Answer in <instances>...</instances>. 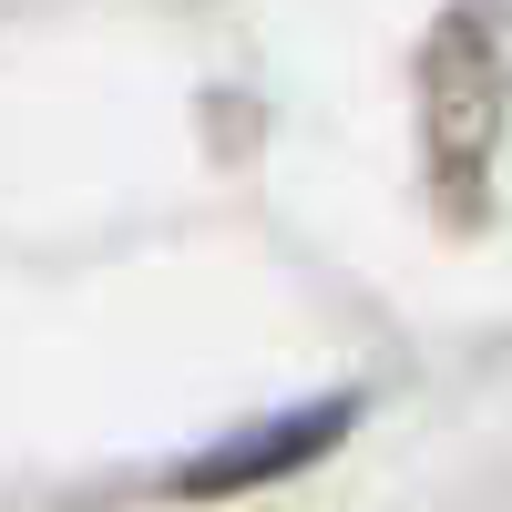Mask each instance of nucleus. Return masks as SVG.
Segmentation results:
<instances>
[{"mask_svg":"<svg viewBox=\"0 0 512 512\" xmlns=\"http://www.w3.org/2000/svg\"><path fill=\"white\" fill-rule=\"evenodd\" d=\"M349 431V400H328V410H297V420H277V431H256V451H236V461H205V492L216 482H256V472H277V461H308L318 441H338Z\"/></svg>","mask_w":512,"mask_h":512,"instance_id":"obj_1","label":"nucleus"}]
</instances>
